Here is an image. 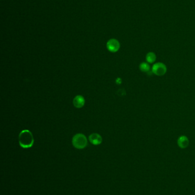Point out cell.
<instances>
[{"label": "cell", "mask_w": 195, "mask_h": 195, "mask_svg": "<svg viewBox=\"0 0 195 195\" xmlns=\"http://www.w3.org/2000/svg\"><path fill=\"white\" fill-rule=\"evenodd\" d=\"M156 60V55L153 52H149L146 55V61L149 63H153Z\"/></svg>", "instance_id": "8"}, {"label": "cell", "mask_w": 195, "mask_h": 195, "mask_svg": "<svg viewBox=\"0 0 195 195\" xmlns=\"http://www.w3.org/2000/svg\"><path fill=\"white\" fill-rule=\"evenodd\" d=\"M18 141L22 148H31L34 144L32 133L28 130H22L19 134Z\"/></svg>", "instance_id": "1"}, {"label": "cell", "mask_w": 195, "mask_h": 195, "mask_svg": "<svg viewBox=\"0 0 195 195\" xmlns=\"http://www.w3.org/2000/svg\"><path fill=\"white\" fill-rule=\"evenodd\" d=\"M107 47L109 51L116 53L120 48V43L118 40L112 38L107 42Z\"/></svg>", "instance_id": "4"}, {"label": "cell", "mask_w": 195, "mask_h": 195, "mask_svg": "<svg viewBox=\"0 0 195 195\" xmlns=\"http://www.w3.org/2000/svg\"><path fill=\"white\" fill-rule=\"evenodd\" d=\"M140 70L142 72H148L150 71V66L147 62H142L139 66Z\"/></svg>", "instance_id": "9"}, {"label": "cell", "mask_w": 195, "mask_h": 195, "mask_svg": "<svg viewBox=\"0 0 195 195\" xmlns=\"http://www.w3.org/2000/svg\"><path fill=\"white\" fill-rule=\"evenodd\" d=\"M72 145L77 149H84L87 147V137L83 134H77L73 137Z\"/></svg>", "instance_id": "2"}, {"label": "cell", "mask_w": 195, "mask_h": 195, "mask_svg": "<svg viewBox=\"0 0 195 195\" xmlns=\"http://www.w3.org/2000/svg\"><path fill=\"white\" fill-rule=\"evenodd\" d=\"M85 99L82 95H77L73 99V105L76 108H80L83 107L85 105Z\"/></svg>", "instance_id": "5"}, {"label": "cell", "mask_w": 195, "mask_h": 195, "mask_svg": "<svg viewBox=\"0 0 195 195\" xmlns=\"http://www.w3.org/2000/svg\"><path fill=\"white\" fill-rule=\"evenodd\" d=\"M189 139L188 137L184 135L181 136L179 137L177 140V145L180 148L183 149L186 148L189 145Z\"/></svg>", "instance_id": "6"}, {"label": "cell", "mask_w": 195, "mask_h": 195, "mask_svg": "<svg viewBox=\"0 0 195 195\" xmlns=\"http://www.w3.org/2000/svg\"><path fill=\"white\" fill-rule=\"evenodd\" d=\"M89 140L92 144L94 145H99L102 143V137L99 134L93 133L89 136Z\"/></svg>", "instance_id": "7"}, {"label": "cell", "mask_w": 195, "mask_h": 195, "mask_svg": "<svg viewBox=\"0 0 195 195\" xmlns=\"http://www.w3.org/2000/svg\"><path fill=\"white\" fill-rule=\"evenodd\" d=\"M167 68L165 64L161 62H157L153 65L152 72L156 76H163L166 74Z\"/></svg>", "instance_id": "3"}]
</instances>
